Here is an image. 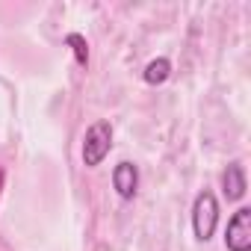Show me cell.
Instances as JSON below:
<instances>
[{
  "instance_id": "obj_1",
  "label": "cell",
  "mask_w": 251,
  "mask_h": 251,
  "mask_svg": "<svg viewBox=\"0 0 251 251\" xmlns=\"http://www.w3.org/2000/svg\"><path fill=\"white\" fill-rule=\"evenodd\" d=\"M112 148V127L109 121H95L92 127L86 130V139H83V163L86 166H100L103 157L109 154Z\"/></svg>"
},
{
  "instance_id": "obj_2",
  "label": "cell",
  "mask_w": 251,
  "mask_h": 251,
  "mask_svg": "<svg viewBox=\"0 0 251 251\" xmlns=\"http://www.w3.org/2000/svg\"><path fill=\"white\" fill-rule=\"evenodd\" d=\"M216 222H219V204H216V195L213 192H201L195 198V207H192V227H195V236L201 242H207L216 230Z\"/></svg>"
},
{
  "instance_id": "obj_3",
  "label": "cell",
  "mask_w": 251,
  "mask_h": 251,
  "mask_svg": "<svg viewBox=\"0 0 251 251\" xmlns=\"http://www.w3.org/2000/svg\"><path fill=\"white\" fill-rule=\"evenodd\" d=\"M225 245L230 251H251V210L242 207L233 213L225 230Z\"/></svg>"
},
{
  "instance_id": "obj_4",
  "label": "cell",
  "mask_w": 251,
  "mask_h": 251,
  "mask_svg": "<svg viewBox=\"0 0 251 251\" xmlns=\"http://www.w3.org/2000/svg\"><path fill=\"white\" fill-rule=\"evenodd\" d=\"M112 186L121 198H133L136 195V186H139V172L133 163H118L115 172H112Z\"/></svg>"
},
{
  "instance_id": "obj_5",
  "label": "cell",
  "mask_w": 251,
  "mask_h": 251,
  "mask_svg": "<svg viewBox=\"0 0 251 251\" xmlns=\"http://www.w3.org/2000/svg\"><path fill=\"white\" fill-rule=\"evenodd\" d=\"M222 186H225L227 201H239L245 195V169L239 163H230L222 175Z\"/></svg>"
},
{
  "instance_id": "obj_6",
  "label": "cell",
  "mask_w": 251,
  "mask_h": 251,
  "mask_svg": "<svg viewBox=\"0 0 251 251\" xmlns=\"http://www.w3.org/2000/svg\"><path fill=\"white\" fill-rule=\"evenodd\" d=\"M169 74H172V62H169L166 56H160V59L148 62V68H145V83L160 86V83H166V80H169Z\"/></svg>"
},
{
  "instance_id": "obj_7",
  "label": "cell",
  "mask_w": 251,
  "mask_h": 251,
  "mask_svg": "<svg viewBox=\"0 0 251 251\" xmlns=\"http://www.w3.org/2000/svg\"><path fill=\"white\" fill-rule=\"evenodd\" d=\"M65 42H68V48L74 50V59H77V65H86V62H89V48H86V39H83L80 33H71Z\"/></svg>"
}]
</instances>
